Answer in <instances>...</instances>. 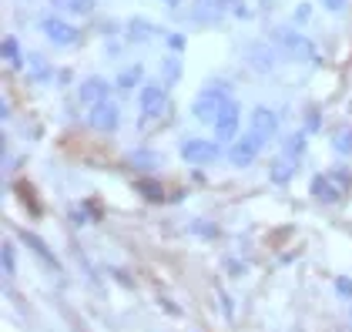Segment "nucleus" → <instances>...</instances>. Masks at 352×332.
<instances>
[{
  "label": "nucleus",
  "mask_w": 352,
  "mask_h": 332,
  "mask_svg": "<svg viewBox=\"0 0 352 332\" xmlns=\"http://www.w3.org/2000/svg\"><path fill=\"white\" fill-rule=\"evenodd\" d=\"M349 188V175H342V171H336V175H316L312 178V195L325 201V205H332V201H339L342 195Z\"/></svg>",
  "instance_id": "nucleus-1"
},
{
  "label": "nucleus",
  "mask_w": 352,
  "mask_h": 332,
  "mask_svg": "<svg viewBox=\"0 0 352 332\" xmlns=\"http://www.w3.org/2000/svg\"><path fill=\"white\" fill-rule=\"evenodd\" d=\"M225 104H228V98H225L221 91H205V94H198V98H195V108H191V111H195V118H198V121L215 124Z\"/></svg>",
  "instance_id": "nucleus-2"
},
{
  "label": "nucleus",
  "mask_w": 352,
  "mask_h": 332,
  "mask_svg": "<svg viewBox=\"0 0 352 332\" xmlns=\"http://www.w3.org/2000/svg\"><path fill=\"white\" fill-rule=\"evenodd\" d=\"M278 41H282V47L289 51V57H298V60H312V57H316V44H312L309 37L296 34V30L282 27L278 30Z\"/></svg>",
  "instance_id": "nucleus-3"
},
{
  "label": "nucleus",
  "mask_w": 352,
  "mask_h": 332,
  "mask_svg": "<svg viewBox=\"0 0 352 332\" xmlns=\"http://www.w3.org/2000/svg\"><path fill=\"white\" fill-rule=\"evenodd\" d=\"M182 158L191 162V165H208V162H215L218 158V144L201 141V138H191V141L182 144Z\"/></svg>",
  "instance_id": "nucleus-4"
},
{
  "label": "nucleus",
  "mask_w": 352,
  "mask_h": 332,
  "mask_svg": "<svg viewBox=\"0 0 352 332\" xmlns=\"http://www.w3.org/2000/svg\"><path fill=\"white\" fill-rule=\"evenodd\" d=\"M232 3L235 0H195V7H191V17L195 21H221L225 14H232Z\"/></svg>",
  "instance_id": "nucleus-5"
},
{
  "label": "nucleus",
  "mask_w": 352,
  "mask_h": 332,
  "mask_svg": "<svg viewBox=\"0 0 352 332\" xmlns=\"http://www.w3.org/2000/svg\"><path fill=\"white\" fill-rule=\"evenodd\" d=\"M275 131H278V118H275V111H269V108L252 111V135L262 141V144L275 138Z\"/></svg>",
  "instance_id": "nucleus-6"
},
{
  "label": "nucleus",
  "mask_w": 352,
  "mask_h": 332,
  "mask_svg": "<svg viewBox=\"0 0 352 332\" xmlns=\"http://www.w3.org/2000/svg\"><path fill=\"white\" fill-rule=\"evenodd\" d=\"M258 148H262V141L255 138V135H245L242 141H235L232 144V151H228V162L235 168H245L255 162V155H258Z\"/></svg>",
  "instance_id": "nucleus-7"
},
{
  "label": "nucleus",
  "mask_w": 352,
  "mask_h": 332,
  "mask_svg": "<svg viewBox=\"0 0 352 332\" xmlns=\"http://www.w3.org/2000/svg\"><path fill=\"white\" fill-rule=\"evenodd\" d=\"M118 104L114 101H101V104H94L91 108V128L94 131H114L118 128Z\"/></svg>",
  "instance_id": "nucleus-8"
},
{
  "label": "nucleus",
  "mask_w": 352,
  "mask_h": 332,
  "mask_svg": "<svg viewBox=\"0 0 352 332\" xmlns=\"http://www.w3.org/2000/svg\"><path fill=\"white\" fill-rule=\"evenodd\" d=\"M41 27H44V34H47L54 44H60V47L78 44V27H71V24H64V21H57V17H47Z\"/></svg>",
  "instance_id": "nucleus-9"
},
{
  "label": "nucleus",
  "mask_w": 352,
  "mask_h": 332,
  "mask_svg": "<svg viewBox=\"0 0 352 332\" xmlns=\"http://www.w3.org/2000/svg\"><path fill=\"white\" fill-rule=\"evenodd\" d=\"M235 131H239V104L228 101V104L221 108V114H218V121H215V135L221 141H228Z\"/></svg>",
  "instance_id": "nucleus-10"
},
{
  "label": "nucleus",
  "mask_w": 352,
  "mask_h": 332,
  "mask_svg": "<svg viewBox=\"0 0 352 332\" xmlns=\"http://www.w3.org/2000/svg\"><path fill=\"white\" fill-rule=\"evenodd\" d=\"M78 101L81 104H101V101H108V81H101V78H91V81L81 84V91H78Z\"/></svg>",
  "instance_id": "nucleus-11"
},
{
  "label": "nucleus",
  "mask_w": 352,
  "mask_h": 332,
  "mask_svg": "<svg viewBox=\"0 0 352 332\" xmlns=\"http://www.w3.org/2000/svg\"><path fill=\"white\" fill-rule=\"evenodd\" d=\"M162 108H164V87L148 84V87L141 91V111L151 118V114H162Z\"/></svg>",
  "instance_id": "nucleus-12"
},
{
  "label": "nucleus",
  "mask_w": 352,
  "mask_h": 332,
  "mask_svg": "<svg viewBox=\"0 0 352 332\" xmlns=\"http://www.w3.org/2000/svg\"><path fill=\"white\" fill-rule=\"evenodd\" d=\"M292 175H296V162L292 158H275L269 165V181H275V185L292 181Z\"/></svg>",
  "instance_id": "nucleus-13"
},
{
  "label": "nucleus",
  "mask_w": 352,
  "mask_h": 332,
  "mask_svg": "<svg viewBox=\"0 0 352 332\" xmlns=\"http://www.w3.org/2000/svg\"><path fill=\"white\" fill-rule=\"evenodd\" d=\"M135 188H138L141 195H144L148 201H162V198H164V188L158 185V181H155V178H138Z\"/></svg>",
  "instance_id": "nucleus-14"
},
{
  "label": "nucleus",
  "mask_w": 352,
  "mask_h": 332,
  "mask_svg": "<svg viewBox=\"0 0 352 332\" xmlns=\"http://www.w3.org/2000/svg\"><path fill=\"white\" fill-rule=\"evenodd\" d=\"M24 242H28L30 249L37 252V255H41V258H44V262H47V265H51V269H57V258H54V252L47 249V245H44V239H37V235H24Z\"/></svg>",
  "instance_id": "nucleus-15"
},
{
  "label": "nucleus",
  "mask_w": 352,
  "mask_h": 332,
  "mask_svg": "<svg viewBox=\"0 0 352 332\" xmlns=\"http://www.w3.org/2000/svg\"><path fill=\"white\" fill-rule=\"evenodd\" d=\"M332 148H336L339 155H352V128H339V131L332 135Z\"/></svg>",
  "instance_id": "nucleus-16"
},
{
  "label": "nucleus",
  "mask_w": 352,
  "mask_h": 332,
  "mask_svg": "<svg viewBox=\"0 0 352 332\" xmlns=\"http://www.w3.org/2000/svg\"><path fill=\"white\" fill-rule=\"evenodd\" d=\"M54 7L71 10V14H91L94 10V0H54Z\"/></svg>",
  "instance_id": "nucleus-17"
},
{
  "label": "nucleus",
  "mask_w": 352,
  "mask_h": 332,
  "mask_svg": "<svg viewBox=\"0 0 352 332\" xmlns=\"http://www.w3.org/2000/svg\"><path fill=\"white\" fill-rule=\"evenodd\" d=\"M128 37H131V41H148V37H155V30H151L148 21H141V17H138V21L128 24Z\"/></svg>",
  "instance_id": "nucleus-18"
},
{
  "label": "nucleus",
  "mask_w": 352,
  "mask_h": 332,
  "mask_svg": "<svg viewBox=\"0 0 352 332\" xmlns=\"http://www.w3.org/2000/svg\"><path fill=\"white\" fill-rule=\"evenodd\" d=\"M141 78H144V71H141V64H135V67H124V71L118 74V84H121V87H135Z\"/></svg>",
  "instance_id": "nucleus-19"
},
{
  "label": "nucleus",
  "mask_w": 352,
  "mask_h": 332,
  "mask_svg": "<svg viewBox=\"0 0 352 332\" xmlns=\"http://www.w3.org/2000/svg\"><path fill=\"white\" fill-rule=\"evenodd\" d=\"M158 165V155H151V151H135V155H131V168H144V171H148V168H155Z\"/></svg>",
  "instance_id": "nucleus-20"
},
{
  "label": "nucleus",
  "mask_w": 352,
  "mask_h": 332,
  "mask_svg": "<svg viewBox=\"0 0 352 332\" xmlns=\"http://www.w3.org/2000/svg\"><path fill=\"white\" fill-rule=\"evenodd\" d=\"M0 51H3V57H7V60H10L14 67L21 64V51H17V41H14V37H3V44H0Z\"/></svg>",
  "instance_id": "nucleus-21"
},
{
  "label": "nucleus",
  "mask_w": 352,
  "mask_h": 332,
  "mask_svg": "<svg viewBox=\"0 0 352 332\" xmlns=\"http://www.w3.org/2000/svg\"><path fill=\"white\" fill-rule=\"evenodd\" d=\"M178 71H182V67H178V60H175V57H168V60H164V81L175 84L178 81Z\"/></svg>",
  "instance_id": "nucleus-22"
},
{
  "label": "nucleus",
  "mask_w": 352,
  "mask_h": 332,
  "mask_svg": "<svg viewBox=\"0 0 352 332\" xmlns=\"http://www.w3.org/2000/svg\"><path fill=\"white\" fill-rule=\"evenodd\" d=\"M0 255H3V272H7V276H14V272H17V265H14V245H3Z\"/></svg>",
  "instance_id": "nucleus-23"
},
{
  "label": "nucleus",
  "mask_w": 352,
  "mask_h": 332,
  "mask_svg": "<svg viewBox=\"0 0 352 332\" xmlns=\"http://www.w3.org/2000/svg\"><path fill=\"white\" fill-rule=\"evenodd\" d=\"M336 292H339L342 299H352V282L349 278H336Z\"/></svg>",
  "instance_id": "nucleus-24"
},
{
  "label": "nucleus",
  "mask_w": 352,
  "mask_h": 332,
  "mask_svg": "<svg viewBox=\"0 0 352 332\" xmlns=\"http://www.w3.org/2000/svg\"><path fill=\"white\" fill-rule=\"evenodd\" d=\"M285 148H289L292 155H302V148H305V138H302V135H296V138L285 141Z\"/></svg>",
  "instance_id": "nucleus-25"
},
{
  "label": "nucleus",
  "mask_w": 352,
  "mask_h": 332,
  "mask_svg": "<svg viewBox=\"0 0 352 332\" xmlns=\"http://www.w3.org/2000/svg\"><path fill=\"white\" fill-rule=\"evenodd\" d=\"M168 44H171V51H182V47H185V37L175 34V37H168Z\"/></svg>",
  "instance_id": "nucleus-26"
},
{
  "label": "nucleus",
  "mask_w": 352,
  "mask_h": 332,
  "mask_svg": "<svg viewBox=\"0 0 352 332\" xmlns=\"http://www.w3.org/2000/svg\"><path fill=\"white\" fill-rule=\"evenodd\" d=\"M322 3L329 10H342V7H346V0H322Z\"/></svg>",
  "instance_id": "nucleus-27"
}]
</instances>
